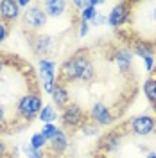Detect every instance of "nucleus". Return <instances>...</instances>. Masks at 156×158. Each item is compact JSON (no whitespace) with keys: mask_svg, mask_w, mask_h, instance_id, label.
Segmentation results:
<instances>
[{"mask_svg":"<svg viewBox=\"0 0 156 158\" xmlns=\"http://www.w3.org/2000/svg\"><path fill=\"white\" fill-rule=\"evenodd\" d=\"M22 151L27 158H45V153L41 149H34L31 144H23L22 146Z\"/></svg>","mask_w":156,"mask_h":158,"instance_id":"5701e85b","label":"nucleus"},{"mask_svg":"<svg viewBox=\"0 0 156 158\" xmlns=\"http://www.w3.org/2000/svg\"><path fill=\"white\" fill-rule=\"evenodd\" d=\"M133 52L129 47H120V49L115 50V54H113V61H115V65H117V69L122 72V74H126L131 70L133 67Z\"/></svg>","mask_w":156,"mask_h":158,"instance_id":"1a4fd4ad","label":"nucleus"},{"mask_svg":"<svg viewBox=\"0 0 156 158\" xmlns=\"http://www.w3.org/2000/svg\"><path fill=\"white\" fill-rule=\"evenodd\" d=\"M81 133L86 135V137H95V135H99V126L97 124H88V122H84L81 126Z\"/></svg>","mask_w":156,"mask_h":158,"instance_id":"393cba45","label":"nucleus"},{"mask_svg":"<svg viewBox=\"0 0 156 158\" xmlns=\"http://www.w3.org/2000/svg\"><path fill=\"white\" fill-rule=\"evenodd\" d=\"M120 146H122V135L115 133V131L106 133L99 142V148H102V151H106V153H115Z\"/></svg>","mask_w":156,"mask_h":158,"instance_id":"9b49d317","label":"nucleus"},{"mask_svg":"<svg viewBox=\"0 0 156 158\" xmlns=\"http://www.w3.org/2000/svg\"><path fill=\"white\" fill-rule=\"evenodd\" d=\"M43 108V101L38 92H27L18 99L16 102V115L23 118V122H31L32 118L39 115V111Z\"/></svg>","mask_w":156,"mask_h":158,"instance_id":"f257e3e1","label":"nucleus"},{"mask_svg":"<svg viewBox=\"0 0 156 158\" xmlns=\"http://www.w3.org/2000/svg\"><path fill=\"white\" fill-rule=\"evenodd\" d=\"M41 7H43V11H45V15H47V16L58 18V16H61V15L67 11L68 4H67L65 0H47Z\"/></svg>","mask_w":156,"mask_h":158,"instance_id":"4468645a","label":"nucleus"},{"mask_svg":"<svg viewBox=\"0 0 156 158\" xmlns=\"http://www.w3.org/2000/svg\"><path fill=\"white\" fill-rule=\"evenodd\" d=\"M29 144H31L34 149H41V151H43V149L47 148V144H49V142H47V138H45V137H43V135L38 131V133H34V135L31 137Z\"/></svg>","mask_w":156,"mask_h":158,"instance_id":"4be33fe9","label":"nucleus"},{"mask_svg":"<svg viewBox=\"0 0 156 158\" xmlns=\"http://www.w3.org/2000/svg\"><path fill=\"white\" fill-rule=\"evenodd\" d=\"M22 16V9L18 7L16 0H2L0 2V20L9 25L11 22H16Z\"/></svg>","mask_w":156,"mask_h":158,"instance_id":"6e6552de","label":"nucleus"},{"mask_svg":"<svg viewBox=\"0 0 156 158\" xmlns=\"http://www.w3.org/2000/svg\"><path fill=\"white\" fill-rule=\"evenodd\" d=\"M131 7H133V4H127V2H118L117 6H113L111 11L108 13V25L113 29H118L124 23H127L129 15H131Z\"/></svg>","mask_w":156,"mask_h":158,"instance_id":"39448f33","label":"nucleus"},{"mask_svg":"<svg viewBox=\"0 0 156 158\" xmlns=\"http://www.w3.org/2000/svg\"><path fill=\"white\" fill-rule=\"evenodd\" d=\"M144 63H146V72H154V65H156V61L153 56H147V58H144Z\"/></svg>","mask_w":156,"mask_h":158,"instance_id":"bb28decb","label":"nucleus"},{"mask_svg":"<svg viewBox=\"0 0 156 158\" xmlns=\"http://www.w3.org/2000/svg\"><path fill=\"white\" fill-rule=\"evenodd\" d=\"M133 56H138V58H147V56H154V45L153 43H149V41H137L135 45H133Z\"/></svg>","mask_w":156,"mask_h":158,"instance_id":"f3484780","label":"nucleus"},{"mask_svg":"<svg viewBox=\"0 0 156 158\" xmlns=\"http://www.w3.org/2000/svg\"><path fill=\"white\" fill-rule=\"evenodd\" d=\"M59 118H61V124L65 128H81L86 122V113H84V110L81 108L79 104L70 102L65 110H61Z\"/></svg>","mask_w":156,"mask_h":158,"instance_id":"7ed1b4c3","label":"nucleus"},{"mask_svg":"<svg viewBox=\"0 0 156 158\" xmlns=\"http://www.w3.org/2000/svg\"><path fill=\"white\" fill-rule=\"evenodd\" d=\"M50 97H52V102H54V104H52L54 108L58 106L59 110H65L70 104V94H68V90H67L65 85H59L58 83Z\"/></svg>","mask_w":156,"mask_h":158,"instance_id":"ddd939ff","label":"nucleus"},{"mask_svg":"<svg viewBox=\"0 0 156 158\" xmlns=\"http://www.w3.org/2000/svg\"><path fill=\"white\" fill-rule=\"evenodd\" d=\"M9 156V149H7V144L0 138V158H7Z\"/></svg>","mask_w":156,"mask_h":158,"instance_id":"c756f323","label":"nucleus"},{"mask_svg":"<svg viewBox=\"0 0 156 158\" xmlns=\"http://www.w3.org/2000/svg\"><path fill=\"white\" fill-rule=\"evenodd\" d=\"M146 158H156V151H149L146 155Z\"/></svg>","mask_w":156,"mask_h":158,"instance_id":"72a5a7b5","label":"nucleus"},{"mask_svg":"<svg viewBox=\"0 0 156 158\" xmlns=\"http://www.w3.org/2000/svg\"><path fill=\"white\" fill-rule=\"evenodd\" d=\"M144 95L151 104L156 106V77H149L144 81Z\"/></svg>","mask_w":156,"mask_h":158,"instance_id":"6ab92c4d","label":"nucleus"},{"mask_svg":"<svg viewBox=\"0 0 156 158\" xmlns=\"http://www.w3.org/2000/svg\"><path fill=\"white\" fill-rule=\"evenodd\" d=\"M16 4H18L20 9H23V7H31V2H29V0H16Z\"/></svg>","mask_w":156,"mask_h":158,"instance_id":"2f4dec72","label":"nucleus"},{"mask_svg":"<svg viewBox=\"0 0 156 158\" xmlns=\"http://www.w3.org/2000/svg\"><path fill=\"white\" fill-rule=\"evenodd\" d=\"M50 148V151L54 153V155H63L67 148H68V137H67V133H65V129H58V133L54 135L52 140H49V144H47Z\"/></svg>","mask_w":156,"mask_h":158,"instance_id":"f8f14e48","label":"nucleus"},{"mask_svg":"<svg viewBox=\"0 0 156 158\" xmlns=\"http://www.w3.org/2000/svg\"><path fill=\"white\" fill-rule=\"evenodd\" d=\"M154 50H156V43H154Z\"/></svg>","mask_w":156,"mask_h":158,"instance_id":"f704fd0d","label":"nucleus"},{"mask_svg":"<svg viewBox=\"0 0 156 158\" xmlns=\"http://www.w3.org/2000/svg\"><path fill=\"white\" fill-rule=\"evenodd\" d=\"M22 18H23V25L31 31H39L45 27V23H47V15H45V11L41 6H31L27 9L22 13Z\"/></svg>","mask_w":156,"mask_h":158,"instance_id":"20e7f679","label":"nucleus"},{"mask_svg":"<svg viewBox=\"0 0 156 158\" xmlns=\"http://www.w3.org/2000/svg\"><path fill=\"white\" fill-rule=\"evenodd\" d=\"M92 23H93V25H104V23H108V16H104V15H97Z\"/></svg>","mask_w":156,"mask_h":158,"instance_id":"7c9ffc66","label":"nucleus"},{"mask_svg":"<svg viewBox=\"0 0 156 158\" xmlns=\"http://www.w3.org/2000/svg\"><path fill=\"white\" fill-rule=\"evenodd\" d=\"M38 118L41 120V124H56L58 120V110L54 108L52 104H45L41 111H39Z\"/></svg>","mask_w":156,"mask_h":158,"instance_id":"a211bd4d","label":"nucleus"},{"mask_svg":"<svg viewBox=\"0 0 156 158\" xmlns=\"http://www.w3.org/2000/svg\"><path fill=\"white\" fill-rule=\"evenodd\" d=\"M88 32H90V23L81 22V23H79V38H84Z\"/></svg>","mask_w":156,"mask_h":158,"instance_id":"cd10ccee","label":"nucleus"},{"mask_svg":"<svg viewBox=\"0 0 156 158\" xmlns=\"http://www.w3.org/2000/svg\"><path fill=\"white\" fill-rule=\"evenodd\" d=\"M4 69H6V63H4V58L0 56V76H2V72H4Z\"/></svg>","mask_w":156,"mask_h":158,"instance_id":"473e14b6","label":"nucleus"},{"mask_svg":"<svg viewBox=\"0 0 156 158\" xmlns=\"http://www.w3.org/2000/svg\"><path fill=\"white\" fill-rule=\"evenodd\" d=\"M90 118L93 120V124H97V126H109L111 122H113V113H111V110L108 108L104 102H95L92 110H90Z\"/></svg>","mask_w":156,"mask_h":158,"instance_id":"0eeeda50","label":"nucleus"},{"mask_svg":"<svg viewBox=\"0 0 156 158\" xmlns=\"http://www.w3.org/2000/svg\"><path fill=\"white\" fill-rule=\"evenodd\" d=\"M7 126V113H6V108L0 106V129Z\"/></svg>","mask_w":156,"mask_h":158,"instance_id":"c85d7f7f","label":"nucleus"},{"mask_svg":"<svg viewBox=\"0 0 156 158\" xmlns=\"http://www.w3.org/2000/svg\"><path fill=\"white\" fill-rule=\"evenodd\" d=\"M156 129V118L151 115H137L129 120V131L137 137H147Z\"/></svg>","mask_w":156,"mask_h":158,"instance_id":"423d86ee","label":"nucleus"},{"mask_svg":"<svg viewBox=\"0 0 156 158\" xmlns=\"http://www.w3.org/2000/svg\"><path fill=\"white\" fill-rule=\"evenodd\" d=\"M97 15H99L97 9L86 4V7L79 13V20H81V22H86V23H92V22H93V18H95Z\"/></svg>","mask_w":156,"mask_h":158,"instance_id":"aec40b11","label":"nucleus"},{"mask_svg":"<svg viewBox=\"0 0 156 158\" xmlns=\"http://www.w3.org/2000/svg\"><path fill=\"white\" fill-rule=\"evenodd\" d=\"M95 77V67H93V63H92V59L90 56H84L83 59V65H81V70H79V81H83V83H90V81H93Z\"/></svg>","mask_w":156,"mask_h":158,"instance_id":"2eb2a0df","label":"nucleus"},{"mask_svg":"<svg viewBox=\"0 0 156 158\" xmlns=\"http://www.w3.org/2000/svg\"><path fill=\"white\" fill-rule=\"evenodd\" d=\"M56 85H58V77L56 76H49V77H41V88L45 94H49L52 95V92L56 88Z\"/></svg>","mask_w":156,"mask_h":158,"instance_id":"412c9836","label":"nucleus"},{"mask_svg":"<svg viewBox=\"0 0 156 158\" xmlns=\"http://www.w3.org/2000/svg\"><path fill=\"white\" fill-rule=\"evenodd\" d=\"M7 36H9V25L0 20V43H4L7 40Z\"/></svg>","mask_w":156,"mask_h":158,"instance_id":"a878e982","label":"nucleus"},{"mask_svg":"<svg viewBox=\"0 0 156 158\" xmlns=\"http://www.w3.org/2000/svg\"><path fill=\"white\" fill-rule=\"evenodd\" d=\"M56 61L49 58H41L38 61V74L39 79L41 77H49V76H56Z\"/></svg>","mask_w":156,"mask_h":158,"instance_id":"dca6fc26","label":"nucleus"},{"mask_svg":"<svg viewBox=\"0 0 156 158\" xmlns=\"http://www.w3.org/2000/svg\"><path fill=\"white\" fill-rule=\"evenodd\" d=\"M52 47H54V38L49 36V34H38L34 41H32V50L36 56H41L45 58L47 54L52 52Z\"/></svg>","mask_w":156,"mask_h":158,"instance_id":"9d476101","label":"nucleus"},{"mask_svg":"<svg viewBox=\"0 0 156 158\" xmlns=\"http://www.w3.org/2000/svg\"><path fill=\"white\" fill-rule=\"evenodd\" d=\"M86 56V52H77L74 54L72 58H68L59 70V85H65V83H74L79 81V70H81V63Z\"/></svg>","mask_w":156,"mask_h":158,"instance_id":"f03ea898","label":"nucleus"},{"mask_svg":"<svg viewBox=\"0 0 156 158\" xmlns=\"http://www.w3.org/2000/svg\"><path fill=\"white\" fill-rule=\"evenodd\" d=\"M58 129L59 128L56 126V124H43V128L39 129V133L47 138V142H49V140H52V138H54V135L58 133Z\"/></svg>","mask_w":156,"mask_h":158,"instance_id":"b1692460","label":"nucleus"}]
</instances>
